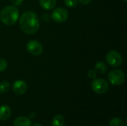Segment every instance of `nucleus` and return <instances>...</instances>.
<instances>
[{
	"mask_svg": "<svg viewBox=\"0 0 127 126\" xmlns=\"http://www.w3.org/2000/svg\"><path fill=\"white\" fill-rule=\"evenodd\" d=\"M92 0H77V1H79L83 4H89V3L92 2Z\"/></svg>",
	"mask_w": 127,
	"mask_h": 126,
	"instance_id": "obj_20",
	"label": "nucleus"
},
{
	"mask_svg": "<svg viewBox=\"0 0 127 126\" xmlns=\"http://www.w3.org/2000/svg\"><path fill=\"white\" fill-rule=\"evenodd\" d=\"M68 12L66 9L63 7H57L52 11L51 18L55 22L62 23L68 19Z\"/></svg>",
	"mask_w": 127,
	"mask_h": 126,
	"instance_id": "obj_6",
	"label": "nucleus"
},
{
	"mask_svg": "<svg viewBox=\"0 0 127 126\" xmlns=\"http://www.w3.org/2000/svg\"><path fill=\"white\" fill-rule=\"evenodd\" d=\"M7 68V62L2 58H0V72L4 71Z\"/></svg>",
	"mask_w": 127,
	"mask_h": 126,
	"instance_id": "obj_17",
	"label": "nucleus"
},
{
	"mask_svg": "<svg viewBox=\"0 0 127 126\" xmlns=\"http://www.w3.org/2000/svg\"><path fill=\"white\" fill-rule=\"evenodd\" d=\"M33 126H42L40 123H34L33 124Z\"/></svg>",
	"mask_w": 127,
	"mask_h": 126,
	"instance_id": "obj_22",
	"label": "nucleus"
},
{
	"mask_svg": "<svg viewBox=\"0 0 127 126\" xmlns=\"http://www.w3.org/2000/svg\"><path fill=\"white\" fill-rule=\"evenodd\" d=\"M87 75H88V77L91 79H94L96 78L97 76V72L95 71V70H93V69H90L88 71V73H87Z\"/></svg>",
	"mask_w": 127,
	"mask_h": 126,
	"instance_id": "obj_18",
	"label": "nucleus"
},
{
	"mask_svg": "<svg viewBox=\"0 0 127 126\" xmlns=\"http://www.w3.org/2000/svg\"><path fill=\"white\" fill-rule=\"evenodd\" d=\"M28 89L27 83L21 79L16 80L13 84V91L17 95H22L26 93Z\"/></svg>",
	"mask_w": 127,
	"mask_h": 126,
	"instance_id": "obj_8",
	"label": "nucleus"
},
{
	"mask_svg": "<svg viewBox=\"0 0 127 126\" xmlns=\"http://www.w3.org/2000/svg\"><path fill=\"white\" fill-rule=\"evenodd\" d=\"M108 79L111 84L118 86L124 84L126 80V75L122 70L115 69L109 72L108 75Z\"/></svg>",
	"mask_w": 127,
	"mask_h": 126,
	"instance_id": "obj_3",
	"label": "nucleus"
},
{
	"mask_svg": "<svg viewBox=\"0 0 127 126\" xmlns=\"http://www.w3.org/2000/svg\"><path fill=\"white\" fill-rule=\"evenodd\" d=\"M106 60L111 67H119L123 62V57L118 51L110 50L106 56Z\"/></svg>",
	"mask_w": 127,
	"mask_h": 126,
	"instance_id": "obj_5",
	"label": "nucleus"
},
{
	"mask_svg": "<svg viewBox=\"0 0 127 126\" xmlns=\"http://www.w3.org/2000/svg\"><path fill=\"white\" fill-rule=\"evenodd\" d=\"M95 71L100 74H106L108 70V67H107L106 64L103 62H97L95 64Z\"/></svg>",
	"mask_w": 127,
	"mask_h": 126,
	"instance_id": "obj_12",
	"label": "nucleus"
},
{
	"mask_svg": "<svg viewBox=\"0 0 127 126\" xmlns=\"http://www.w3.org/2000/svg\"><path fill=\"white\" fill-rule=\"evenodd\" d=\"M92 88L95 93L98 94H103L109 91V82L104 79L95 78L92 82Z\"/></svg>",
	"mask_w": 127,
	"mask_h": 126,
	"instance_id": "obj_4",
	"label": "nucleus"
},
{
	"mask_svg": "<svg viewBox=\"0 0 127 126\" xmlns=\"http://www.w3.org/2000/svg\"><path fill=\"white\" fill-rule=\"evenodd\" d=\"M26 49L30 54L37 56L42 54L43 51V46L36 40H31L27 43Z\"/></svg>",
	"mask_w": 127,
	"mask_h": 126,
	"instance_id": "obj_7",
	"label": "nucleus"
},
{
	"mask_svg": "<svg viewBox=\"0 0 127 126\" xmlns=\"http://www.w3.org/2000/svg\"><path fill=\"white\" fill-rule=\"evenodd\" d=\"M10 88V83L7 81H2L0 82V94L6 93Z\"/></svg>",
	"mask_w": 127,
	"mask_h": 126,
	"instance_id": "obj_15",
	"label": "nucleus"
},
{
	"mask_svg": "<svg viewBox=\"0 0 127 126\" xmlns=\"http://www.w3.org/2000/svg\"><path fill=\"white\" fill-rule=\"evenodd\" d=\"M10 2L14 6H19L22 4V3L23 2V0H10Z\"/></svg>",
	"mask_w": 127,
	"mask_h": 126,
	"instance_id": "obj_19",
	"label": "nucleus"
},
{
	"mask_svg": "<svg viewBox=\"0 0 127 126\" xmlns=\"http://www.w3.org/2000/svg\"><path fill=\"white\" fill-rule=\"evenodd\" d=\"M42 19L44 20V21H48V19H49V16L47 14V13H45L44 15H42Z\"/></svg>",
	"mask_w": 127,
	"mask_h": 126,
	"instance_id": "obj_21",
	"label": "nucleus"
},
{
	"mask_svg": "<svg viewBox=\"0 0 127 126\" xmlns=\"http://www.w3.org/2000/svg\"><path fill=\"white\" fill-rule=\"evenodd\" d=\"M19 25L22 31L27 34H34L39 29L38 16L32 11L23 13L19 18Z\"/></svg>",
	"mask_w": 127,
	"mask_h": 126,
	"instance_id": "obj_1",
	"label": "nucleus"
},
{
	"mask_svg": "<svg viewBox=\"0 0 127 126\" xmlns=\"http://www.w3.org/2000/svg\"><path fill=\"white\" fill-rule=\"evenodd\" d=\"M19 18V9L14 5H8L3 7L0 12V20L5 25H15Z\"/></svg>",
	"mask_w": 127,
	"mask_h": 126,
	"instance_id": "obj_2",
	"label": "nucleus"
},
{
	"mask_svg": "<svg viewBox=\"0 0 127 126\" xmlns=\"http://www.w3.org/2000/svg\"><path fill=\"white\" fill-rule=\"evenodd\" d=\"M123 1H125V2H126V1H127V0H123Z\"/></svg>",
	"mask_w": 127,
	"mask_h": 126,
	"instance_id": "obj_23",
	"label": "nucleus"
},
{
	"mask_svg": "<svg viewBox=\"0 0 127 126\" xmlns=\"http://www.w3.org/2000/svg\"><path fill=\"white\" fill-rule=\"evenodd\" d=\"M51 125L52 126H64L65 125L64 117L60 114H57L54 116V117L52 120Z\"/></svg>",
	"mask_w": 127,
	"mask_h": 126,
	"instance_id": "obj_13",
	"label": "nucleus"
},
{
	"mask_svg": "<svg viewBox=\"0 0 127 126\" xmlns=\"http://www.w3.org/2000/svg\"><path fill=\"white\" fill-rule=\"evenodd\" d=\"M12 111L9 106L1 105L0 106V120L4 121L8 120L11 116Z\"/></svg>",
	"mask_w": 127,
	"mask_h": 126,
	"instance_id": "obj_9",
	"label": "nucleus"
},
{
	"mask_svg": "<svg viewBox=\"0 0 127 126\" xmlns=\"http://www.w3.org/2000/svg\"><path fill=\"white\" fill-rule=\"evenodd\" d=\"M77 0H64V4L66 7L69 8L74 7L77 5Z\"/></svg>",
	"mask_w": 127,
	"mask_h": 126,
	"instance_id": "obj_16",
	"label": "nucleus"
},
{
	"mask_svg": "<svg viewBox=\"0 0 127 126\" xmlns=\"http://www.w3.org/2000/svg\"><path fill=\"white\" fill-rule=\"evenodd\" d=\"M109 126H125V123L120 118H113L109 122Z\"/></svg>",
	"mask_w": 127,
	"mask_h": 126,
	"instance_id": "obj_14",
	"label": "nucleus"
},
{
	"mask_svg": "<svg viewBox=\"0 0 127 126\" xmlns=\"http://www.w3.org/2000/svg\"><path fill=\"white\" fill-rule=\"evenodd\" d=\"M39 4L43 9L46 10H50L54 9L56 7L57 1L56 0H39Z\"/></svg>",
	"mask_w": 127,
	"mask_h": 126,
	"instance_id": "obj_11",
	"label": "nucleus"
},
{
	"mask_svg": "<svg viewBox=\"0 0 127 126\" xmlns=\"http://www.w3.org/2000/svg\"><path fill=\"white\" fill-rule=\"evenodd\" d=\"M14 126H32V122L31 120L26 117H17L14 122H13Z\"/></svg>",
	"mask_w": 127,
	"mask_h": 126,
	"instance_id": "obj_10",
	"label": "nucleus"
}]
</instances>
